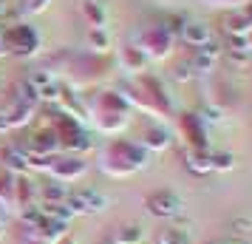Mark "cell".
Returning <instances> with one entry per match:
<instances>
[{"label": "cell", "instance_id": "1", "mask_svg": "<svg viewBox=\"0 0 252 244\" xmlns=\"http://www.w3.org/2000/svg\"><path fill=\"white\" fill-rule=\"evenodd\" d=\"M145 162H148V151H145L142 145L127 142V139L111 142V145L105 148V153H102V171L111 174V176H119V179L142 171Z\"/></svg>", "mask_w": 252, "mask_h": 244}, {"label": "cell", "instance_id": "2", "mask_svg": "<svg viewBox=\"0 0 252 244\" xmlns=\"http://www.w3.org/2000/svg\"><path fill=\"white\" fill-rule=\"evenodd\" d=\"M0 40H3V51H12V54H34L40 48V35L26 23L3 29Z\"/></svg>", "mask_w": 252, "mask_h": 244}, {"label": "cell", "instance_id": "3", "mask_svg": "<svg viewBox=\"0 0 252 244\" xmlns=\"http://www.w3.org/2000/svg\"><path fill=\"white\" fill-rule=\"evenodd\" d=\"M88 171V165L82 162L80 156H65V159H57V162L48 165V174L54 176L57 182H74V179H80L82 174Z\"/></svg>", "mask_w": 252, "mask_h": 244}, {"label": "cell", "instance_id": "4", "mask_svg": "<svg viewBox=\"0 0 252 244\" xmlns=\"http://www.w3.org/2000/svg\"><path fill=\"white\" fill-rule=\"evenodd\" d=\"M68 208L71 213H99L108 208V199L96 190H80V193L68 196Z\"/></svg>", "mask_w": 252, "mask_h": 244}, {"label": "cell", "instance_id": "5", "mask_svg": "<svg viewBox=\"0 0 252 244\" xmlns=\"http://www.w3.org/2000/svg\"><path fill=\"white\" fill-rule=\"evenodd\" d=\"M148 208L153 216H176L179 210H182V202H179V196H173L170 190L164 193V190H159V193H153V196L148 199Z\"/></svg>", "mask_w": 252, "mask_h": 244}, {"label": "cell", "instance_id": "6", "mask_svg": "<svg viewBox=\"0 0 252 244\" xmlns=\"http://www.w3.org/2000/svg\"><path fill=\"white\" fill-rule=\"evenodd\" d=\"M142 48L150 51L153 57H161V54L170 51V35L164 29H150L148 35H145V40H142Z\"/></svg>", "mask_w": 252, "mask_h": 244}, {"label": "cell", "instance_id": "7", "mask_svg": "<svg viewBox=\"0 0 252 244\" xmlns=\"http://www.w3.org/2000/svg\"><path fill=\"white\" fill-rule=\"evenodd\" d=\"M182 37L195 48L210 46V29H207L204 23H184V35Z\"/></svg>", "mask_w": 252, "mask_h": 244}, {"label": "cell", "instance_id": "8", "mask_svg": "<svg viewBox=\"0 0 252 244\" xmlns=\"http://www.w3.org/2000/svg\"><path fill=\"white\" fill-rule=\"evenodd\" d=\"M170 145V134L164 128H150L145 131V137H142V148L145 151H164Z\"/></svg>", "mask_w": 252, "mask_h": 244}, {"label": "cell", "instance_id": "9", "mask_svg": "<svg viewBox=\"0 0 252 244\" xmlns=\"http://www.w3.org/2000/svg\"><path fill=\"white\" fill-rule=\"evenodd\" d=\"M82 9H85V14H88V20H91L94 29H105L108 12H105L102 3H96V6H94V0H85V3H82Z\"/></svg>", "mask_w": 252, "mask_h": 244}, {"label": "cell", "instance_id": "10", "mask_svg": "<svg viewBox=\"0 0 252 244\" xmlns=\"http://www.w3.org/2000/svg\"><path fill=\"white\" fill-rule=\"evenodd\" d=\"M142 239V227L139 224H127L125 233H119V242L116 244H136Z\"/></svg>", "mask_w": 252, "mask_h": 244}, {"label": "cell", "instance_id": "11", "mask_svg": "<svg viewBox=\"0 0 252 244\" xmlns=\"http://www.w3.org/2000/svg\"><path fill=\"white\" fill-rule=\"evenodd\" d=\"M159 244H190V239L182 230H167V233H161Z\"/></svg>", "mask_w": 252, "mask_h": 244}, {"label": "cell", "instance_id": "12", "mask_svg": "<svg viewBox=\"0 0 252 244\" xmlns=\"http://www.w3.org/2000/svg\"><path fill=\"white\" fill-rule=\"evenodd\" d=\"M88 40H91V46H99V51H108V46H111V40H108V35L102 29H91Z\"/></svg>", "mask_w": 252, "mask_h": 244}, {"label": "cell", "instance_id": "13", "mask_svg": "<svg viewBox=\"0 0 252 244\" xmlns=\"http://www.w3.org/2000/svg\"><path fill=\"white\" fill-rule=\"evenodd\" d=\"M46 9V0H32V12H43Z\"/></svg>", "mask_w": 252, "mask_h": 244}, {"label": "cell", "instance_id": "14", "mask_svg": "<svg viewBox=\"0 0 252 244\" xmlns=\"http://www.w3.org/2000/svg\"><path fill=\"white\" fill-rule=\"evenodd\" d=\"M3 227H6V224H3V219H0V239H3V233H6Z\"/></svg>", "mask_w": 252, "mask_h": 244}, {"label": "cell", "instance_id": "15", "mask_svg": "<svg viewBox=\"0 0 252 244\" xmlns=\"http://www.w3.org/2000/svg\"><path fill=\"white\" fill-rule=\"evenodd\" d=\"M3 54H6V51H3V40H0V57H3Z\"/></svg>", "mask_w": 252, "mask_h": 244}]
</instances>
